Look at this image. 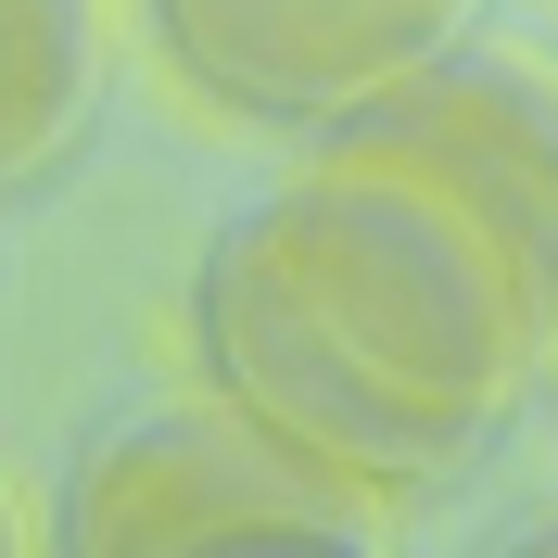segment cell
<instances>
[{
  "label": "cell",
  "mask_w": 558,
  "mask_h": 558,
  "mask_svg": "<svg viewBox=\"0 0 558 558\" xmlns=\"http://www.w3.org/2000/svg\"><path fill=\"white\" fill-rule=\"evenodd\" d=\"M393 521L381 483H355L343 457H317L305 432H279L242 393H204V407H140L128 432L64 470L51 495V546L64 558H343Z\"/></svg>",
  "instance_id": "cell-2"
},
{
  "label": "cell",
  "mask_w": 558,
  "mask_h": 558,
  "mask_svg": "<svg viewBox=\"0 0 558 558\" xmlns=\"http://www.w3.org/2000/svg\"><path fill=\"white\" fill-rule=\"evenodd\" d=\"M140 13L191 102L267 140L343 128L368 89H393L470 26V0H140Z\"/></svg>",
  "instance_id": "cell-4"
},
{
  "label": "cell",
  "mask_w": 558,
  "mask_h": 558,
  "mask_svg": "<svg viewBox=\"0 0 558 558\" xmlns=\"http://www.w3.org/2000/svg\"><path fill=\"white\" fill-rule=\"evenodd\" d=\"M76 114H89V0H13V114H0L13 178L51 166Z\"/></svg>",
  "instance_id": "cell-5"
},
{
  "label": "cell",
  "mask_w": 558,
  "mask_h": 558,
  "mask_svg": "<svg viewBox=\"0 0 558 558\" xmlns=\"http://www.w3.org/2000/svg\"><path fill=\"white\" fill-rule=\"evenodd\" d=\"M305 153L457 216L483 267L508 279V305L533 317V343H558V76H533L521 51H483V38H445L432 64L368 89Z\"/></svg>",
  "instance_id": "cell-3"
},
{
  "label": "cell",
  "mask_w": 558,
  "mask_h": 558,
  "mask_svg": "<svg viewBox=\"0 0 558 558\" xmlns=\"http://www.w3.org/2000/svg\"><path fill=\"white\" fill-rule=\"evenodd\" d=\"M191 355L355 483L432 495L508 432L546 343L457 216L305 153L279 191L216 216L191 267Z\"/></svg>",
  "instance_id": "cell-1"
}]
</instances>
